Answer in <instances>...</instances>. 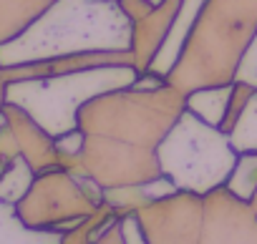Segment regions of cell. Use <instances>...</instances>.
<instances>
[{
  "instance_id": "cell-1",
  "label": "cell",
  "mask_w": 257,
  "mask_h": 244,
  "mask_svg": "<svg viewBox=\"0 0 257 244\" xmlns=\"http://www.w3.org/2000/svg\"><path fill=\"white\" fill-rule=\"evenodd\" d=\"M76 53H134V21L121 0H56L21 36L0 43V66Z\"/></svg>"
},
{
  "instance_id": "cell-2",
  "label": "cell",
  "mask_w": 257,
  "mask_h": 244,
  "mask_svg": "<svg viewBox=\"0 0 257 244\" xmlns=\"http://www.w3.org/2000/svg\"><path fill=\"white\" fill-rule=\"evenodd\" d=\"M257 36V0H207L167 83L189 93L234 83L237 66Z\"/></svg>"
},
{
  "instance_id": "cell-3",
  "label": "cell",
  "mask_w": 257,
  "mask_h": 244,
  "mask_svg": "<svg viewBox=\"0 0 257 244\" xmlns=\"http://www.w3.org/2000/svg\"><path fill=\"white\" fill-rule=\"evenodd\" d=\"M139 73L134 63H103L68 73L6 81V103L26 111L56 139L78 129V113L91 98L132 86Z\"/></svg>"
},
{
  "instance_id": "cell-4",
  "label": "cell",
  "mask_w": 257,
  "mask_h": 244,
  "mask_svg": "<svg viewBox=\"0 0 257 244\" xmlns=\"http://www.w3.org/2000/svg\"><path fill=\"white\" fill-rule=\"evenodd\" d=\"M157 159L159 171L177 189L204 196L227 184L239 151L232 146L227 131L207 124L192 108H184L159 141Z\"/></svg>"
},
{
  "instance_id": "cell-5",
  "label": "cell",
  "mask_w": 257,
  "mask_h": 244,
  "mask_svg": "<svg viewBox=\"0 0 257 244\" xmlns=\"http://www.w3.org/2000/svg\"><path fill=\"white\" fill-rule=\"evenodd\" d=\"M232 93H234V83H224V86H202L187 93V108H192L199 118H204L207 124L219 126L224 124L229 103H232Z\"/></svg>"
},
{
  "instance_id": "cell-6",
  "label": "cell",
  "mask_w": 257,
  "mask_h": 244,
  "mask_svg": "<svg viewBox=\"0 0 257 244\" xmlns=\"http://www.w3.org/2000/svg\"><path fill=\"white\" fill-rule=\"evenodd\" d=\"M63 236L51 229H36L31 226L21 211L18 204L0 199V241H61Z\"/></svg>"
},
{
  "instance_id": "cell-7",
  "label": "cell",
  "mask_w": 257,
  "mask_h": 244,
  "mask_svg": "<svg viewBox=\"0 0 257 244\" xmlns=\"http://www.w3.org/2000/svg\"><path fill=\"white\" fill-rule=\"evenodd\" d=\"M227 134H229L232 146L239 154L242 151H257V88L244 101L242 111L232 121V126H229Z\"/></svg>"
},
{
  "instance_id": "cell-8",
  "label": "cell",
  "mask_w": 257,
  "mask_h": 244,
  "mask_svg": "<svg viewBox=\"0 0 257 244\" xmlns=\"http://www.w3.org/2000/svg\"><path fill=\"white\" fill-rule=\"evenodd\" d=\"M234 81L257 88V36L252 38L249 48L244 51V56H242V61H239V66H237V76H234Z\"/></svg>"
},
{
  "instance_id": "cell-9",
  "label": "cell",
  "mask_w": 257,
  "mask_h": 244,
  "mask_svg": "<svg viewBox=\"0 0 257 244\" xmlns=\"http://www.w3.org/2000/svg\"><path fill=\"white\" fill-rule=\"evenodd\" d=\"M149 3H152V6H159V3H164V0H149Z\"/></svg>"
}]
</instances>
